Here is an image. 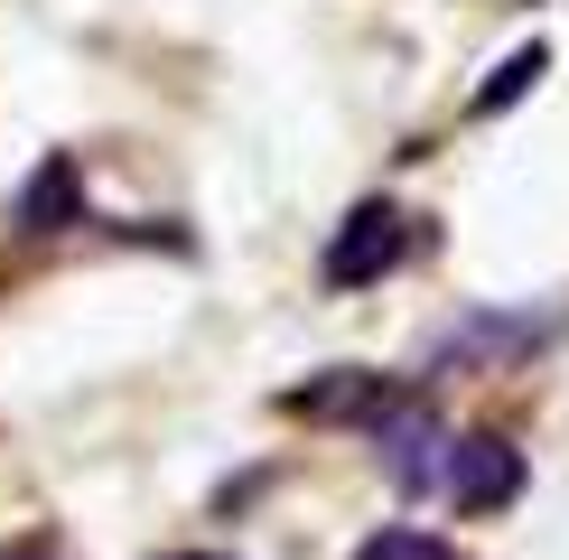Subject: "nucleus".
<instances>
[{
  "label": "nucleus",
  "instance_id": "nucleus-1",
  "mask_svg": "<svg viewBox=\"0 0 569 560\" xmlns=\"http://www.w3.org/2000/svg\"><path fill=\"white\" fill-rule=\"evenodd\" d=\"M448 504L458 513H505L513 496H523V449L513 439H495V430H477V439H458L448 449Z\"/></svg>",
  "mask_w": 569,
  "mask_h": 560
},
{
  "label": "nucleus",
  "instance_id": "nucleus-6",
  "mask_svg": "<svg viewBox=\"0 0 569 560\" xmlns=\"http://www.w3.org/2000/svg\"><path fill=\"white\" fill-rule=\"evenodd\" d=\"M541 66H551V47H541V38H532V47H513V57H505V66H495V76L477 84V112H505V103H523V93L541 84Z\"/></svg>",
  "mask_w": 569,
  "mask_h": 560
},
{
  "label": "nucleus",
  "instance_id": "nucleus-3",
  "mask_svg": "<svg viewBox=\"0 0 569 560\" xmlns=\"http://www.w3.org/2000/svg\"><path fill=\"white\" fill-rule=\"evenodd\" d=\"M383 449H392V477H401V486H430V477H448L439 420H420V411H392V420H383Z\"/></svg>",
  "mask_w": 569,
  "mask_h": 560
},
{
  "label": "nucleus",
  "instance_id": "nucleus-10",
  "mask_svg": "<svg viewBox=\"0 0 569 560\" xmlns=\"http://www.w3.org/2000/svg\"><path fill=\"white\" fill-rule=\"evenodd\" d=\"M169 560H216V551H169Z\"/></svg>",
  "mask_w": 569,
  "mask_h": 560
},
{
  "label": "nucleus",
  "instance_id": "nucleus-9",
  "mask_svg": "<svg viewBox=\"0 0 569 560\" xmlns=\"http://www.w3.org/2000/svg\"><path fill=\"white\" fill-rule=\"evenodd\" d=\"M0 560H66V551H57V542H10Z\"/></svg>",
  "mask_w": 569,
  "mask_h": 560
},
{
  "label": "nucleus",
  "instance_id": "nucleus-7",
  "mask_svg": "<svg viewBox=\"0 0 569 560\" xmlns=\"http://www.w3.org/2000/svg\"><path fill=\"white\" fill-rule=\"evenodd\" d=\"M355 560H458L439 542V532H411V523H392V532H373V542H355Z\"/></svg>",
  "mask_w": 569,
  "mask_h": 560
},
{
  "label": "nucleus",
  "instance_id": "nucleus-8",
  "mask_svg": "<svg viewBox=\"0 0 569 560\" xmlns=\"http://www.w3.org/2000/svg\"><path fill=\"white\" fill-rule=\"evenodd\" d=\"M373 402H383V392H373L365 373H337V383H308L290 411H373Z\"/></svg>",
  "mask_w": 569,
  "mask_h": 560
},
{
  "label": "nucleus",
  "instance_id": "nucleus-4",
  "mask_svg": "<svg viewBox=\"0 0 569 560\" xmlns=\"http://www.w3.org/2000/svg\"><path fill=\"white\" fill-rule=\"evenodd\" d=\"M66 216H76V159H47V169L29 178V197H19V233H57Z\"/></svg>",
  "mask_w": 569,
  "mask_h": 560
},
{
  "label": "nucleus",
  "instance_id": "nucleus-2",
  "mask_svg": "<svg viewBox=\"0 0 569 560\" xmlns=\"http://www.w3.org/2000/svg\"><path fill=\"white\" fill-rule=\"evenodd\" d=\"M401 252H411V224H401L392 206H355L337 224V243H327V280H337V290H365V280L401 271Z\"/></svg>",
  "mask_w": 569,
  "mask_h": 560
},
{
  "label": "nucleus",
  "instance_id": "nucleus-5",
  "mask_svg": "<svg viewBox=\"0 0 569 560\" xmlns=\"http://www.w3.org/2000/svg\"><path fill=\"white\" fill-rule=\"evenodd\" d=\"M523 346H541V318H477L448 337V364H477V356H523Z\"/></svg>",
  "mask_w": 569,
  "mask_h": 560
}]
</instances>
